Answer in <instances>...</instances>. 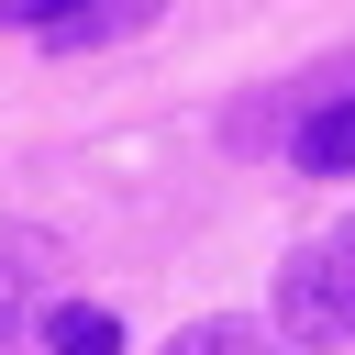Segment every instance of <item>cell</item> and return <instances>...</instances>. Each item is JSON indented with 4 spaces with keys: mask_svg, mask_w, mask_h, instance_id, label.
Here are the masks:
<instances>
[{
    "mask_svg": "<svg viewBox=\"0 0 355 355\" xmlns=\"http://www.w3.org/2000/svg\"><path fill=\"white\" fill-rule=\"evenodd\" d=\"M266 322H277V344H288V355H344V344H355V222L311 233V244L277 266Z\"/></svg>",
    "mask_w": 355,
    "mask_h": 355,
    "instance_id": "6da1fadb",
    "label": "cell"
},
{
    "mask_svg": "<svg viewBox=\"0 0 355 355\" xmlns=\"http://www.w3.org/2000/svg\"><path fill=\"white\" fill-rule=\"evenodd\" d=\"M55 266H67V244H55L44 222H0V355L33 333V311H44Z\"/></svg>",
    "mask_w": 355,
    "mask_h": 355,
    "instance_id": "7a4b0ae2",
    "label": "cell"
},
{
    "mask_svg": "<svg viewBox=\"0 0 355 355\" xmlns=\"http://www.w3.org/2000/svg\"><path fill=\"white\" fill-rule=\"evenodd\" d=\"M288 166H300V178H355V100H300Z\"/></svg>",
    "mask_w": 355,
    "mask_h": 355,
    "instance_id": "3957f363",
    "label": "cell"
},
{
    "mask_svg": "<svg viewBox=\"0 0 355 355\" xmlns=\"http://www.w3.org/2000/svg\"><path fill=\"white\" fill-rule=\"evenodd\" d=\"M166 0H67L55 22H44V44L55 55H78V44H111V33H133V22H155Z\"/></svg>",
    "mask_w": 355,
    "mask_h": 355,
    "instance_id": "277c9868",
    "label": "cell"
},
{
    "mask_svg": "<svg viewBox=\"0 0 355 355\" xmlns=\"http://www.w3.org/2000/svg\"><path fill=\"white\" fill-rule=\"evenodd\" d=\"M44 355H122V311H100V300L44 311Z\"/></svg>",
    "mask_w": 355,
    "mask_h": 355,
    "instance_id": "5b68a950",
    "label": "cell"
},
{
    "mask_svg": "<svg viewBox=\"0 0 355 355\" xmlns=\"http://www.w3.org/2000/svg\"><path fill=\"white\" fill-rule=\"evenodd\" d=\"M166 355H288V344H277V322H233V311H211V322L166 333Z\"/></svg>",
    "mask_w": 355,
    "mask_h": 355,
    "instance_id": "8992f818",
    "label": "cell"
},
{
    "mask_svg": "<svg viewBox=\"0 0 355 355\" xmlns=\"http://www.w3.org/2000/svg\"><path fill=\"white\" fill-rule=\"evenodd\" d=\"M55 11H67V0H0V22H33V33H44Z\"/></svg>",
    "mask_w": 355,
    "mask_h": 355,
    "instance_id": "52a82bcc",
    "label": "cell"
}]
</instances>
